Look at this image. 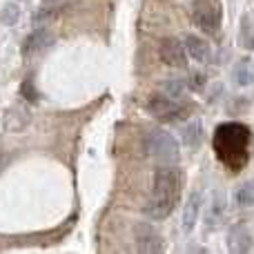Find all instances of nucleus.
<instances>
[{
    "label": "nucleus",
    "mask_w": 254,
    "mask_h": 254,
    "mask_svg": "<svg viewBox=\"0 0 254 254\" xmlns=\"http://www.w3.org/2000/svg\"><path fill=\"white\" fill-rule=\"evenodd\" d=\"M252 232L246 223H234L228 230V248L234 254H246L252 250Z\"/></svg>",
    "instance_id": "9d476101"
},
{
    "label": "nucleus",
    "mask_w": 254,
    "mask_h": 254,
    "mask_svg": "<svg viewBox=\"0 0 254 254\" xmlns=\"http://www.w3.org/2000/svg\"><path fill=\"white\" fill-rule=\"evenodd\" d=\"M234 201H237V205H243V207L254 205V179L239 185L237 192H234Z\"/></svg>",
    "instance_id": "dca6fc26"
},
{
    "label": "nucleus",
    "mask_w": 254,
    "mask_h": 254,
    "mask_svg": "<svg viewBox=\"0 0 254 254\" xmlns=\"http://www.w3.org/2000/svg\"><path fill=\"white\" fill-rule=\"evenodd\" d=\"M158 56H161V61L165 63L167 67H176V69H183V67H188V58H190L188 52H185L183 40L174 38V36L161 40Z\"/></svg>",
    "instance_id": "0eeeda50"
},
{
    "label": "nucleus",
    "mask_w": 254,
    "mask_h": 254,
    "mask_svg": "<svg viewBox=\"0 0 254 254\" xmlns=\"http://www.w3.org/2000/svg\"><path fill=\"white\" fill-rule=\"evenodd\" d=\"M250 127L239 123V121H228V123H221L214 129L212 149H214L216 158L230 172H241L248 165V158H250V152H248L250 149Z\"/></svg>",
    "instance_id": "f257e3e1"
},
{
    "label": "nucleus",
    "mask_w": 254,
    "mask_h": 254,
    "mask_svg": "<svg viewBox=\"0 0 254 254\" xmlns=\"http://www.w3.org/2000/svg\"><path fill=\"white\" fill-rule=\"evenodd\" d=\"M147 112L154 116L156 121H161V123H174V121H179L181 116H185V112H188V107L181 103V98H172L167 96V94H152V96L147 98Z\"/></svg>",
    "instance_id": "39448f33"
},
{
    "label": "nucleus",
    "mask_w": 254,
    "mask_h": 254,
    "mask_svg": "<svg viewBox=\"0 0 254 254\" xmlns=\"http://www.w3.org/2000/svg\"><path fill=\"white\" fill-rule=\"evenodd\" d=\"M223 11L219 0H194L192 2V22L207 36H216L221 29Z\"/></svg>",
    "instance_id": "20e7f679"
},
{
    "label": "nucleus",
    "mask_w": 254,
    "mask_h": 254,
    "mask_svg": "<svg viewBox=\"0 0 254 254\" xmlns=\"http://www.w3.org/2000/svg\"><path fill=\"white\" fill-rule=\"evenodd\" d=\"M185 85H188V89H192V92H201V89L207 85V78H205V74H201V71H190Z\"/></svg>",
    "instance_id": "6ab92c4d"
},
{
    "label": "nucleus",
    "mask_w": 254,
    "mask_h": 254,
    "mask_svg": "<svg viewBox=\"0 0 254 254\" xmlns=\"http://www.w3.org/2000/svg\"><path fill=\"white\" fill-rule=\"evenodd\" d=\"M223 212H225V196L221 192H214L212 194V203L207 205V219H205L210 223V228H216L221 223Z\"/></svg>",
    "instance_id": "2eb2a0df"
},
{
    "label": "nucleus",
    "mask_w": 254,
    "mask_h": 254,
    "mask_svg": "<svg viewBox=\"0 0 254 254\" xmlns=\"http://www.w3.org/2000/svg\"><path fill=\"white\" fill-rule=\"evenodd\" d=\"M0 20H2V25H7V27L16 25V22L20 20V7L13 2H7L2 9H0Z\"/></svg>",
    "instance_id": "a211bd4d"
},
{
    "label": "nucleus",
    "mask_w": 254,
    "mask_h": 254,
    "mask_svg": "<svg viewBox=\"0 0 254 254\" xmlns=\"http://www.w3.org/2000/svg\"><path fill=\"white\" fill-rule=\"evenodd\" d=\"M20 92H22V96H31V101H38V92H36L34 80H31V78H25V83H22Z\"/></svg>",
    "instance_id": "aec40b11"
},
{
    "label": "nucleus",
    "mask_w": 254,
    "mask_h": 254,
    "mask_svg": "<svg viewBox=\"0 0 254 254\" xmlns=\"http://www.w3.org/2000/svg\"><path fill=\"white\" fill-rule=\"evenodd\" d=\"M134 243H136V250L143 254H161L165 250L161 232L152 223H145V221L134 225Z\"/></svg>",
    "instance_id": "423d86ee"
},
{
    "label": "nucleus",
    "mask_w": 254,
    "mask_h": 254,
    "mask_svg": "<svg viewBox=\"0 0 254 254\" xmlns=\"http://www.w3.org/2000/svg\"><path fill=\"white\" fill-rule=\"evenodd\" d=\"M201 205H203V194L198 190L190 192L188 203H185V210H183V230L185 232H192L196 228V221L198 214H201Z\"/></svg>",
    "instance_id": "9b49d317"
},
{
    "label": "nucleus",
    "mask_w": 254,
    "mask_h": 254,
    "mask_svg": "<svg viewBox=\"0 0 254 254\" xmlns=\"http://www.w3.org/2000/svg\"><path fill=\"white\" fill-rule=\"evenodd\" d=\"M52 43H54L52 29H49L47 25H38L34 31H29V34L25 36V40H22V45H20V54H22V58H31L38 52L47 49Z\"/></svg>",
    "instance_id": "6e6552de"
},
{
    "label": "nucleus",
    "mask_w": 254,
    "mask_h": 254,
    "mask_svg": "<svg viewBox=\"0 0 254 254\" xmlns=\"http://www.w3.org/2000/svg\"><path fill=\"white\" fill-rule=\"evenodd\" d=\"M239 45L248 52H254V11H246L239 22Z\"/></svg>",
    "instance_id": "f8f14e48"
},
{
    "label": "nucleus",
    "mask_w": 254,
    "mask_h": 254,
    "mask_svg": "<svg viewBox=\"0 0 254 254\" xmlns=\"http://www.w3.org/2000/svg\"><path fill=\"white\" fill-rule=\"evenodd\" d=\"M145 149L158 165H179L181 161V145L174 136L163 127H154L145 136Z\"/></svg>",
    "instance_id": "7ed1b4c3"
},
{
    "label": "nucleus",
    "mask_w": 254,
    "mask_h": 254,
    "mask_svg": "<svg viewBox=\"0 0 254 254\" xmlns=\"http://www.w3.org/2000/svg\"><path fill=\"white\" fill-rule=\"evenodd\" d=\"M181 40H183L185 52H188V56L192 58V61L201 63V65L212 63V45L207 43L205 38H201V36H196V34H185Z\"/></svg>",
    "instance_id": "1a4fd4ad"
},
{
    "label": "nucleus",
    "mask_w": 254,
    "mask_h": 254,
    "mask_svg": "<svg viewBox=\"0 0 254 254\" xmlns=\"http://www.w3.org/2000/svg\"><path fill=\"white\" fill-rule=\"evenodd\" d=\"M181 140H183L185 147L194 149L201 145L203 140V125L198 119H192L190 123H185L183 127H181Z\"/></svg>",
    "instance_id": "4468645a"
},
{
    "label": "nucleus",
    "mask_w": 254,
    "mask_h": 254,
    "mask_svg": "<svg viewBox=\"0 0 254 254\" xmlns=\"http://www.w3.org/2000/svg\"><path fill=\"white\" fill-rule=\"evenodd\" d=\"M185 89H188V85H185L183 78H165L161 85V92L172 98H183Z\"/></svg>",
    "instance_id": "f3484780"
},
{
    "label": "nucleus",
    "mask_w": 254,
    "mask_h": 254,
    "mask_svg": "<svg viewBox=\"0 0 254 254\" xmlns=\"http://www.w3.org/2000/svg\"><path fill=\"white\" fill-rule=\"evenodd\" d=\"M232 80L234 85H239V87H250L254 83V65H252V58H241V61H237V65H234L232 69Z\"/></svg>",
    "instance_id": "ddd939ff"
},
{
    "label": "nucleus",
    "mask_w": 254,
    "mask_h": 254,
    "mask_svg": "<svg viewBox=\"0 0 254 254\" xmlns=\"http://www.w3.org/2000/svg\"><path fill=\"white\" fill-rule=\"evenodd\" d=\"M181 194V172L176 165H158L154 174V185L145 201V216L152 221H163L174 212Z\"/></svg>",
    "instance_id": "f03ea898"
}]
</instances>
